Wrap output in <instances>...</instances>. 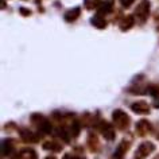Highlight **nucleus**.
<instances>
[{
  "label": "nucleus",
  "mask_w": 159,
  "mask_h": 159,
  "mask_svg": "<svg viewBox=\"0 0 159 159\" xmlns=\"http://www.w3.org/2000/svg\"><path fill=\"white\" fill-rule=\"evenodd\" d=\"M112 119H113L115 125H116L119 129H121V131L127 129V128L129 127V124H131L129 116H128V115H127L123 109H116V111H113Z\"/></svg>",
  "instance_id": "nucleus-1"
},
{
  "label": "nucleus",
  "mask_w": 159,
  "mask_h": 159,
  "mask_svg": "<svg viewBox=\"0 0 159 159\" xmlns=\"http://www.w3.org/2000/svg\"><path fill=\"white\" fill-rule=\"evenodd\" d=\"M134 3H135V0H120V4L124 7V8H129Z\"/></svg>",
  "instance_id": "nucleus-19"
},
{
  "label": "nucleus",
  "mask_w": 159,
  "mask_h": 159,
  "mask_svg": "<svg viewBox=\"0 0 159 159\" xmlns=\"http://www.w3.org/2000/svg\"><path fill=\"white\" fill-rule=\"evenodd\" d=\"M86 143H88V147H89V150L92 151V152H98V150H100V142H98L96 134L89 132L88 142H86Z\"/></svg>",
  "instance_id": "nucleus-10"
},
{
  "label": "nucleus",
  "mask_w": 159,
  "mask_h": 159,
  "mask_svg": "<svg viewBox=\"0 0 159 159\" xmlns=\"http://www.w3.org/2000/svg\"><path fill=\"white\" fill-rule=\"evenodd\" d=\"M148 15H150V3L147 0H143L135 10V18L138 19V22L140 25H143L148 19Z\"/></svg>",
  "instance_id": "nucleus-3"
},
{
  "label": "nucleus",
  "mask_w": 159,
  "mask_h": 159,
  "mask_svg": "<svg viewBox=\"0 0 159 159\" xmlns=\"http://www.w3.org/2000/svg\"><path fill=\"white\" fill-rule=\"evenodd\" d=\"M45 159H57V158H55L54 155H49V157H46Z\"/></svg>",
  "instance_id": "nucleus-23"
},
{
  "label": "nucleus",
  "mask_w": 159,
  "mask_h": 159,
  "mask_svg": "<svg viewBox=\"0 0 159 159\" xmlns=\"http://www.w3.org/2000/svg\"><path fill=\"white\" fill-rule=\"evenodd\" d=\"M42 147L47 151H53V152H59L62 151V143H59L58 140H47L42 144Z\"/></svg>",
  "instance_id": "nucleus-11"
},
{
  "label": "nucleus",
  "mask_w": 159,
  "mask_h": 159,
  "mask_svg": "<svg viewBox=\"0 0 159 159\" xmlns=\"http://www.w3.org/2000/svg\"><path fill=\"white\" fill-rule=\"evenodd\" d=\"M102 3V0H84V7L86 10H94L97 7H100V4Z\"/></svg>",
  "instance_id": "nucleus-18"
},
{
  "label": "nucleus",
  "mask_w": 159,
  "mask_h": 159,
  "mask_svg": "<svg viewBox=\"0 0 159 159\" xmlns=\"http://www.w3.org/2000/svg\"><path fill=\"white\" fill-rule=\"evenodd\" d=\"M19 12H20V15H23V16H30L31 15V11L25 8V7H22V8H19Z\"/></svg>",
  "instance_id": "nucleus-21"
},
{
  "label": "nucleus",
  "mask_w": 159,
  "mask_h": 159,
  "mask_svg": "<svg viewBox=\"0 0 159 159\" xmlns=\"http://www.w3.org/2000/svg\"><path fill=\"white\" fill-rule=\"evenodd\" d=\"M31 121H33L34 124L45 134H51V131H53V125H51V123L49 121V119H46L41 113L31 115Z\"/></svg>",
  "instance_id": "nucleus-2"
},
{
  "label": "nucleus",
  "mask_w": 159,
  "mask_h": 159,
  "mask_svg": "<svg viewBox=\"0 0 159 159\" xmlns=\"http://www.w3.org/2000/svg\"><path fill=\"white\" fill-rule=\"evenodd\" d=\"M155 159H159V157H157V158H155Z\"/></svg>",
  "instance_id": "nucleus-25"
},
{
  "label": "nucleus",
  "mask_w": 159,
  "mask_h": 159,
  "mask_svg": "<svg viewBox=\"0 0 159 159\" xmlns=\"http://www.w3.org/2000/svg\"><path fill=\"white\" fill-rule=\"evenodd\" d=\"M152 151H155V144L154 143L152 142H144V143H142V144L138 147L135 157H136L138 159H144V158L148 157Z\"/></svg>",
  "instance_id": "nucleus-5"
},
{
  "label": "nucleus",
  "mask_w": 159,
  "mask_h": 159,
  "mask_svg": "<svg viewBox=\"0 0 159 159\" xmlns=\"http://www.w3.org/2000/svg\"><path fill=\"white\" fill-rule=\"evenodd\" d=\"M135 128H136L138 136H146V135H148L151 131H152V125H151V123L148 120H146V119H142V120H139L136 123Z\"/></svg>",
  "instance_id": "nucleus-6"
},
{
  "label": "nucleus",
  "mask_w": 159,
  "mask_h": 159,
  "mask_svg": "<svg viewBox=\"0 0 159 159\" xmlns=\"http://www.w3.org/2000/svg\"><path fill=\"white\" fill-rule=\"evenodd\" d=\"M14 148V142L12 139H4L2 142V151H3V155H7L10 154Z\"/></svg>",
  "instance_id": "nucleus-16"
},
{
  "label": "nucleus",
  "mask_w": 159,
  "mask_h": 159,
  "mask_svg": "<svg viewBox=\"0 0 159 159\" xmlns=\"http://www.w3.org/2000/svg\"><path fill=\"white\" fill-rule=\"evenodd\" d=\"M148 93L152 96V105L155 108H159V85L148 86Z\"/></svg>",
  "instance_id": "nucleus-14"
},
{
  "label": "nucleus",
  "mask_w": 159,
  "mask_h": 159,
  "mask_svg": "<svg viewBox=\"0 0 159 159\" xmlns=\"http://www.w3.org/2000/svg\"><path fill=\"white\" fill-rule=\"evenodd\" d=\"M63 159H84V158L77 157V155H70V154H66L65 157H63Z\"/></svg>",
  "instance_id": "nucleus-22"
},
{
  "label": "nucleus",
  "mask_w": 159,
  "mask_h": 159,
  "mask_svg": "<svg viewBox=\"0 0 159 159\" xmlns=\"http://www.w3.org/2000/svg\"><path fill=\"white\" fill-rule=\"evenodd\" d=\"M131 111L138 115H147V113H150V105L146 101L139 100L131 104Z\"/></svg>",
  "instance_id": "nucleus-8"
},
{
  "label": "nucleus",
  "mask_w": 159,
  "mask_h": 159,
  "mask_svg": "<svg viewBox=\"0 0 159 159\" xmlns=\"http://www.w3.org/2000/svg\"><path fill=\"white\" fill-rule=\"evenodd\" d=\"M19 135H20L22 140L26 143H38L39 142V135L33 132V131L27 129V128H20L19 129Z\"/></svg>",
  "instance_id": "nucleus-7"
},
{
  "label": "nucleus",
  "mask_w": 159,
  "mask_h": 159,
  "mask_svg": "<svg viewBox=\"0 0 159 159\" xmlns=\"http://www.w3.org/2000/svg\"><path fill=\"white\" fill-rule=\"evenodd\" d=\"M157 22H158V29H159V16L157 18Z\"/></svg>",
  "instance_id": "nucleus-24"
},
{
  "label": "nucleus",
  "mask_w": 159,
  "mask_h": 159,
  "mask_svg": "<svg viewBox=\"0 0 159 159\" xmlns=\"http://www.w3.org/2000/svg\"><path fill=\"white\" fill-rule=\"evenodd\" d=\"M20 158L22 159H37L38 157H37V152L33 148H25L20 152Z\"/></svg>",
  "instance_id": "nucleus-17"
},
{
  "label": "nucleus",
  "mask_w": 159,
  "mask_h": 159,
  "mask_svg": "<svg viewBox=\"0 0 159 159\" xmlns=\"http://www.w3.org/2000/svg\"><path fill=\"white\" fill-rule=\"evenodd\" d=\"M80 15H81L80 7H74V8H70L69 11H66L65 15H63V18H65V20L67 23H73L80 18Z\"/></svg>",
  "instance_id": "nucleus-9"
},
{
  "label": "nucleus",
  "mask_w": 159,
  "mask_h": 159,
  "mask_svg": "<svg viewBox=\"0 0 159 159\" xmlns=\"http://www.w3.org/2000/svg\"><path fill=\"white\" fill-rule=\"evenodd\" d=\"M92 25H93L94 27H97V29L102 30V29H105L108 23H107L105 18H104V15H100V14H97L96 16H93V18H92Z\"/></svg>",
  "instance_id": "nucleus-15"
},
{
  "label": "nucleus",
  "mask_w": 159,
  "mask_h": 159,
  "mask_svg": "<svg viewBox=\"0 0 159 159\" xmlns=\"http://www.w3.org/2000/svg\"><path fill=\"white\" fill-rule=\"evenodd\" d=\"M134 25H135V18L132 16V15H127V16H124L120 20L119 27H120L121 31H127V30H129Z\"/></svg>",
  "instance_id": "nucleus-13"
},
{
  "label": "nucleus",
  "mask_w": 159,
  "mask_h": 159,
  "mask_svg": "<svg viewBox=\"0 0 159 159\" xmlns=\"http://www.w3.org/2000/svg\"><path fill=\"white\" fill-rule=\"evenodd\" d=\"M113 6H115V0H105V2H102L100 4V7H98V14L105 15V14L112 12Z\"/></svg>",
  "instance_id": "nucleus-12"
},
{
  "label": "nucleus",
  "mask_w": 159,
  "mask_h": 159,
  "mask_svg": "<svg viewBox=\"0 0 159 159\" xmlns=\"http://www.w3.org/2000/svg\"><path fill=\"white\" fill-rule=\"evenodd\" d=\"M96 128L101 132V135L105 138V140L111 142V140H113L115 139V129L108 121L98 120V123L96 124Z\"/></svg>",
  "instance_id": "nucleus-4"
},
{
  "label": "nucleus",
  "mask_w": 159,
  "mask_h": 159,
  "mask_svg": "<svg viewBox=\"0 0 159 159\" xmlns=\"http://www.w3.org/2000/svg\"><path fill=\"white\" fill-rule=\"evenodd\" d=\"M124 155H125V152H123L121 150H116V152L113 154V159H124Z\"/></svg>",
  "instance_id": "nucleus-20"
}]
</instances>
